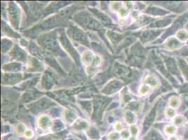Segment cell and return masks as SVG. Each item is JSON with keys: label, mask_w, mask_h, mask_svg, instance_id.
Segmentation results:
<instances>
[{"label": "cell", "mask_w": 188, "mask_h": 140, "mask_svg": "<svg viewBox=\"0 0 188 140\" xmlns=\"http://www.w3.org/2000/svg\"><path fill=\"white\" fill-rule=\"evenodd\" d=\"M70 31L72 37H73L75 40L77 41V42H81V43H86L85 42H87L86 36L84 35V33L81 32V30L75 29V28H72Z\"/></svg>", "instance_id": "1"}, {"label": "cell", "mask_w": 188, "mask_h": 140, "mask_svg": "<svg viewBox=\"0 0 188 140\" xmlns=\"http://www.w3.org/2000/svg\"><path fill=\"white\" fill-rule=\"evenodd\" d=\"M9 15L12 24H13L14 26L18 25V21L19 20V10H18L14 5H11L9 7Z\"/></svg>", "instance_id": "2"}, {"label": "cell", "mask_w": 188, "mask_h": 140, "mask_svg": "<svg viewBox=\"0 0 188 140\" xmlns=\"http://www.w3.org/2000/svg\"><path fill=\"white\" fill-rule=\"evenodd\" d=\"M43 43L44 44V46L48 49L51 50V51H55L57 49L58 44L57 42L53 38H48L44 39L43 41Z\"/></svg>", "instance_id": "3"}, {"label": "cell", "mask_w": 188, "mask_h": 140, "mask_svg": "<svg viewBox=\"0 0 188 140\" xmlns=\"http://www.w3.org/2000/svg\"><path fill=\"white\" fill-rule=\"evenodd\" d=\"M50 123V119L47 116H42L40 117V120H39V125L40 127H42V129H46L49 127Z\"/></svg>", "instance_id": "4"}, {"label": "cell", "mask_w": 188, "mask_h": 140, "mask_svg": "<svg viewBox=\"0 0 188 140\" xmlns=\"http://www.w3.org/2000/svg\"><path fill=\"white\" fill-rule=\"evenodd\" d=\"M93 54H92V53H91V52H85L84 54L83 55L82 60L85 64H89L90 63H91L92 61H93Z\"/></svg>", "instance_id": "5"}, {"label": "cell", "mask_w": 188, "mask_h": 140, "mask_svg": "<svg viewBox=\"0 0 188 140\" xmlns=\"http://www.w3.org/2000/svg\"><path fill=\"white\" fill-rule=\"evenodd\" d=\"M126 121H127L128 123H134L135 122V121H134L135 117H134V114H133L131 112H130V111L126 112Z\"/></svg>", "instance_id": "6"}, {"label": "cell", "mask_w": 188, "mask_h": 140, "mask_svg": "<svg viewBox=\"0 0 188 140\" xmlns=\"http://www.w3.org/2000/svg\"><path fill=\"white\" fill-rule=\"evenodd\" d=\"M169 104L171 105V107H178V106H179V100H178V99H177V97H173V98H171L170 100V101H169Z\"/></svg>", "instance_id": "7"}, {"label": "cell", "mask_w": 188, "mask_h": 140, "mask_svg": "<svg viewBox=\"0 0 188 140\" xmlns=\"http://www.w3.org/2000/svg\"><path fill=\"white\" fill-rule=\"evenodd\" d=\"M184 121H185V119L183 116H177L175 119V124L176 125H178V126H179V125H181V124L184 122Z\"/></svg>", "instance_id": "8"}, {"label": "cell", "mask_w": 188, "mask_h": 140, "mask_svg": "<svg viewBox=\"0 0 188 140\" xmlns=\"http://www.w3.org/2000/svg\"><path fill=\"white\" fill-rule=\"evenodd\" d=\"M165 132L167 134H170V135H172V134H173L175 132V127L174 126H172V125H171V126L167 127H166V129H165Z\"/></svg>", "instance_id": "9"}, {"label": "cell", "mask_w": 188, "mask_h": 140, "mask_svg": "<svg viewBox=\"0 0 188 140\" xmlns=\"http://www.w3.org/2000/svg\"><path fill=\"white\" fill-rule=\"evenodd\" d=\"M147 82H148L150 84H151L152 86H156L157 85V81L154 78L153 76H150L147 79Z\"/></svg>", "instance_id": "10"}, {"label": "cell", "mask_w": 188, "mask_h": 140, "mask_svg": "<svg viewBox=\"0 0 188 140\" xmlns=\"http://www.w3.org/2000/svg\"><path fill=\"white\" fill-rule=\"evenodd\" d=\"M130 130H131V133L133 135H138V129L137 127L135 126V125L131 126V128H130Z\"/></svg>", "instance_id": "11"}, {"label": "cell", "mask_w": 188, "mask_h": 140, "mask_svg": "<svg viewBox=\"0 0 188 140\" xmlns=\"http://www.w3.org/2000/svg\"><path fill=\"white\" fill-rule=\"evenodd\" d=\"M120 137V135L117 133H112L109 136V139L111 140H117Z\"/></svg>", "instance_id": "12"}, {"label": "cell", "mask_w": 188, "mask_h": 140, "mask_svg": "<svg viewBox=\"0 0 188 140\" xmlns=\"http://www.w3.org/2000/svg\"><path fill=\"white\" fill-rule=\"evenodd\" d=\"M149 91V87L147 86H142L140 88V92L142 94H146Z\"/></svg>", "instance_id": "13"}, {"label": "cell", "mask_w": 188, "mask_h": 140, "mask_svg": "<svg viewBox=\"0 0 188 140\" xmlns=\"http://www.w3.org/2000/svg\"><path fill=\"white\" fill-rule=\"evenodd\" d=\"M167 115L170 117H173L175 115V111L173 109H169L168 111H167Z\"/></svg>", "instance_id": "14"}, {"label": "cell", "mask_w": 188, "mask_h": 140, "mask_svg": "<svg viewBox=\"0 0 188 140\" xmlns=\"http://www.w3.org/2000/svg\"><path fill=\"white\" fill-rule=\"evenodd\" d=\"M122 136L123 137L124 139H127V138L129 137V133L127 131V130H125V131H123L122 133Z\"/></svg>", "instance_id": "15"}, {"label": "cell", "mask_w": 188, "mask_h": 140, "mask_svg": "<svg viewBox=\"0 0 188 140\" xmlns=\"http://www.w3.org/2000/svg\"><path fill=\"white\" fill-rule=\"evenodd\" d=\"M32 135H33V133L31 130H27L25 133V136L27 137H32Z\"/></svg>", "instance_id": "16"}, {"label": "cell", "mask_w": 188, "mask_h": 140, "mask_svg": "<svg viewBox=\"0 0 188 140\" xmlns=\"http://www.w3.org/2000/svg\"><path fill=\"white\" fill-rule=\"evenodd\" d=\"M169 140H178V139L176 137H171Z\"/></svg>", "instance_id": "17"}, {"label": "cell", "mask_w": 188, "mask_h": 140, "mask_svg": "<svg viewBox=\"0 0 188 140\" xmlns=\"http://www.w3.org/2000/svg\"><path fill=\"white\" fill-rule=\"evenodd\" d=\"M179 34H181V35H182V36H183V34H182V32H180ZM184 34H185V32ZM185 37H182L181 38V37H180V38L182 39H186V36H187V34H185Z\"/></svg>", "instance_id": "18"}, {"label": "cell", "mask_w": 188, "mask_h": 140, "mask_svg": "<svg viewBox=\"0 0 188 140\" xmlns=\"http://www.w3.org/2000/svg\"><path fill=\"white\" fill-rule=\"evenodd\" d=\"M129 140H137V139H136V138L135 137H131V139H129Z\"/></svg>", "instance_id": "19"}]
</instances>
